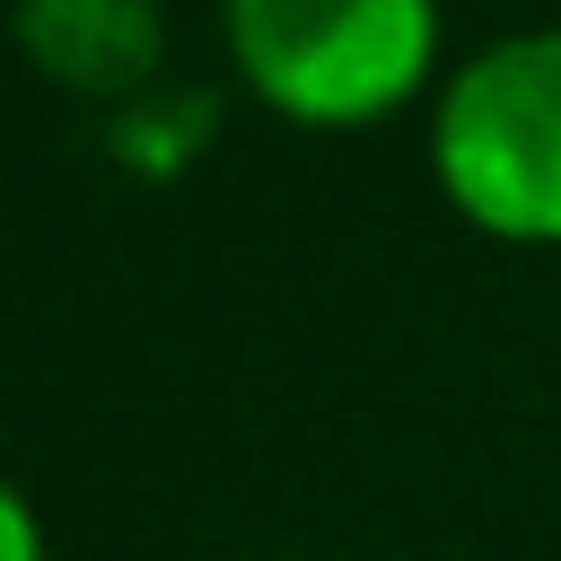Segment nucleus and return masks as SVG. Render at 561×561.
I'll use <instances>...</instances> for the list:
<instances>
[{
	"label": "nucleus",
	"mask_w": 561,
	"mask_h": 561,
	"mask_svg": "<svg viewBox=\"0 0 561 561\" xmlns=\"http://www.w3.org/2000/svg\"><path fill=\"white\" fill-rule=\"evenodd\" d=\"M430 158L473 228L508 245H561V35H508L473 53L438 96Z\"/></svg>",
	"instance_id": "f257e3e1"
},
{
	"label": "nucleus",
	"mask_w": 561,
	"mask_h": 561,
	"mask_svg": "<svg viewBox=\"0 0 561 561\" xmlns=\"http://www.w3.org/2000/svg\"><path fill=\"white\" fill-rule=\"evenodd\" d=\"M228 53L245 88L289 123H377L394 114L430 53V0H228Z\"/></svg>",
	"instance_id": "f03ea898"
},
{
	"label": "nucleus",
	"mask_w": 561,
	"mask_h": 561,
	"mask_svg": "<svg viewBox=\"0 0 561 561\" xmlns=\"http://www.w3.org/2000/svg\"><path fill=\"white\" fill-rule=\"evenodd\" d=\"M18 35L35 70L79 96H114L158 70V0H18Z\"/></svg>",
	"instance_id": "7ed1b4c3"
},
{
	"label": "nucleus",
	"mask_w": 561,
	"mask_h": 561,
	"mask_svg": "<svg viewBox=\"0 0 561 561\" xmlns=\"http://www.w3.org/2000/svg\"><path fill=\"white\" fill-rule=\"evenodd\" d=\"M0 561H44V535H35L26 491H0Z\"/></svg>",
	"instance_id": "20e7f679"
}]
</instances>
